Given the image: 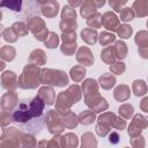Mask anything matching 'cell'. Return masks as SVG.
Segmentation results:
<instances>
[{
  "label": "cell",
  "mask_w": 148,
  "mask_h": 148,
  "mask_svg": "<svg viewBox=\"0 0 148 148\" xmlns=\"http://www.w3.org/2000/svg\"><path fill=\"white\" fill-rule=\"evenodd\" d=\"M44 111V103L35 97L30 101H24L18 104L15 111L12 114V120L16 124H29L28 131L37 130V124L40 121Z\"/></svg>",
  "instance_id": "6da1fadb"
},
{
  "label": "cell",
  "mask_w": 148,
  "mask_h": 148,
  "mask_svg": "<svg viewBox=\"0 0 148 148\" xmlns=\"http://www.w3.org/2000/svg\"><path fill=\"white\" fill-rule=\"evenodd\" d=\"M22 148H34V147H22Z\"/></svg>",
  "instance_id": "7a4b0ae2"
}]
</instances>
